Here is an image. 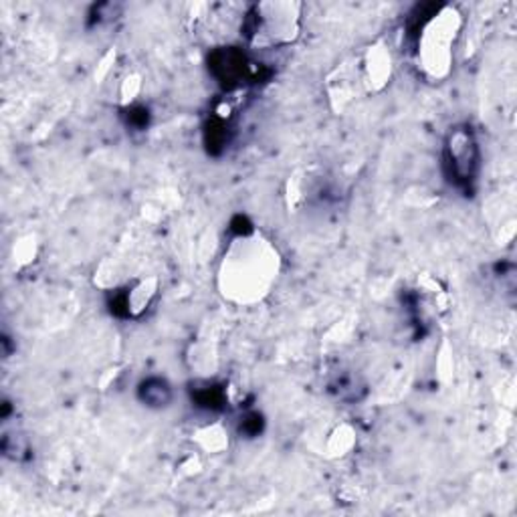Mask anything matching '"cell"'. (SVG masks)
<instances>
[{
	"label": "cell",
	"instance_id": "obj_2",
	"mask_svg": "<svg viewBox=\"0 0 517 517\" xmlns=\"http://www.w3.org/2000/svg\"><path fill=\"white\" fill-rule=\"evenodd\" d=\"M170 388L168 384L164 382V380H148L146 384L142 386V398L148 402V405H154V406H164L166 402L170 400Z\"/></svg>",
	"mask_w": 517,
	"mask_h": 517
},
{
	"label": "cell",
	"instance_id": "obj_1",
	"mask_svg": "<svg viewBox=\"0 0 517 517\" xmlns=\"http://www.w3.org/2000/svg\"><path fill=\"white\" fill-rule=\"evenodd\" d=\"M447 166L455 185L465 186L475 178L479 152L469 129H455L447 142Z\"/></svg>",
	"mask_w": 517,
	"mask_h": 517
}]
</instances>
